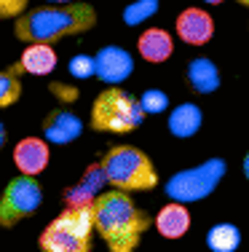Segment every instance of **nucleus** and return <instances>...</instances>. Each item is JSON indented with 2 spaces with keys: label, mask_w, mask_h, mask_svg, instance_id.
I'll list each match as a JSON object with an SVG mask.
<instances>
[{
  "label": "nucleus",
  "mask_w": 249,
  "mask_h": 252,
  "mask_svg": "<svg viewBox=\"0 0 249 252\" xmlns=\"http://www.w3.org/2000/svg\"><path fill=\"white\" fill-rule=\"evenodd\" d=\"M94 225L108 252H137L150 218L134 204L126 190H102L94 201Z\"/></svg>",
  "instance_id": "nucleus-1"
},
{
  "label": "nucleus",
  "mask_w": 249,
  "mask_h": 252,
  "mask_svg": "<svg viewBox=\"0 0 249 252\" xmlns=\"http://www.w3.org/2000/svg\"><path fill=\"white\" fill-rule=\"evenodd\" d=\"M97 27V11L88 3H56L25 11L14 22V35L25 43H51Z\"/></svg>",
  "instance_id": "nucleus-2"
},
{
  "label": "nucleus",
  "mask_w": 249,
  "mask_h": 252,
  "mask_svg": "<svg viewBox=\"0 0 249 252\" xmlns=\"http://www.w3.org/2000/svg\"><path fill=\"white\" fill-rule=\"evenodd\" d=\"M94 204L91 207H64L43 228L38 239L40 252H91L94 247Z\"/></svg>",
  "instance_id": "nucleus-3"
},
{
  "label": "nucleus",
  "mask_w": 249,
  "mask_h": 252,
  "mask_svg": "<svg viewBox=\"0 0 249 252\" xmlns=\"http://www.w3.org/2000/svg\"><path fill=\"white\" fill-rule=\"evenodd\" d=\"M108 183L126 193H142L158 185V172L150 156L134 145H112L102 156Z\"/></svg>",
  "instance_id": "nucleus-4"
},
{
  "label": "nucleus",
  "mask_w": 249,
  "mask_h": 252,
  "mask_svg": "<svg viewBox=\"0 0 249 252\" xmlns=\"http://www.w3.org/2000/svg\"><path fill=\"white\" fill-rule=\"evenodd\" d=\"M145 107L137 97H132L129 92L118 86H110L105 92L97 94L91 105V124L94 131H108V134H126L134 131L137 126L145 121Z\"/></svg>",
  "instance_id": "nucleus-5"
},
{
  "label": "nucleus",
  "mask_w": 249,
  "mask_h": 252,
  "mask_svg": "<svg viewBox=\"0 0 249 252\" xmlns=\"http://www.w3.org/2000/svg\"><path fill=\"white\" fill-rule=\"evenodd\" d=\"M225 169L228 166H225L222 158H209L204 164L193 166V169H182L166 183V193H169L171 201H182V204L201 201L212 190H217V185L225 177Z\"/></svg>",
  "instance_id": "nucleus-6"
},
{
  "label": "nucleus",
  "mask_w": 249,
  "mask_h": 252,
  "mask_svg": "<svg viewBox=\"0 0 249 252\" xmlns=\"http://www.w3.org/2000/svg\"><path fill=\"white\" fill-rule=\"evenodd\" d=\"M40 201H43V188H40L38 177H29V175L14 177L5 185L3 199H0V225L14 228L19 220L38 212Z\"/></svg>",
  "instance_id": "nucleus-7"
},
{
  "label": "nucleus",
  "mask_w": 249,
  "mask_h": 252,
  "mask_svg": "<svg viewBox=\"0 0 249 252\" xmlns=\"http://www.w3.org/2000/svg\"><path fill=\"white\" fill-rule=\"evenodd\" d=\"M174 32L188 46H206L215 35V19L204 8H185L174 19Z\"/></svg>",
  "instance_id": "nucleus-8"
},
{
  "label": "nucleus",
  "mask_w": 249,
  "mask_h": 252,
  "mask_svg": "<svg viewBox=\"0 0 249 252\" xmlns=\"http://www.w3.org/2000/svg\"><path fill=\"white\" fill-rule=\"evenodd\" d=\"M51 142L46 137H25L14 145V166L19 169V175L38 177L46 172L51 161Z\"/></svg>",
  "instance_id": "nucleus-9"
},
{
  "label": "nucleus",
  "mask_w": 249,
  "mask_h": 252,
  "mask_svg": "<svg viewBox=\"0 0 249 252\" xmlns=\"http://www.w3.org/2000/svg\"><path fill=\"white\" fill-rule=\"evenodd\" d=\"M105 185H108V172H105L102 161H97V164H91L83 172L78 185L64 190L62 199L67 207H91V204L97 201V196L105 190Z\"/></svg>",
  "instance_id": "nucleus-10"
},
{
  "label": "nucleus",
  "mask_w": 249,
  "mask_h": 252,
  "mask_svg": "<svg viewBox=\"0 0 249 252\" xmlns=\"http://www.w3.org/2000/svg\"><path fill=\"white\" fill-rule=\"evenodd\" d=\"M94 59H97V78L102 83H110V86L126 81L134 73L132 54L126 49H121V46H105V49L97 51Z\"/></svg>",
  "instance_id": "nucleus-11"
},
{
  "label": "nucleus",
  "mask_w": 249,
  "mask_h": 252,
  "mask_svg": "<svg viewBox=\"0 0 249 252\" xmlns=\"http://www.w3.org/2000/svg\"><path fill=\"white\" fill-rule=\"evenodd\" d=\"M153 225L164 239H182L191 231V209L182 201H169L158 209V215L153 218Z\"/></svg>",
  "instance_id": "nucleus-12"
},
{
  "label": "nucleus",
  "mask_w": 249,
  "mask_h": 252,
  "mask_svg": "<svg viewBox=\"0 0 249 252\" xmlns=\"http://www.w3.org/2000/svg\"><path fill=\"white\" fill-rule=\"evenodd\" d=\"M137 54L150 64H164L174 54V38L161 27H147L137 38Z\"/></svg>",
  "instance_id": "nucleus-13"
},
{
  "label": "nucleus",
  "mask_w": 249,
  "mask_h": 252,
  "mask_svg": "<svg viewBox=\"0 0 249 252\" xmlns=\"http://www.w3.org/2000/svg\"><path fill=\"white\" fill-rule=\"evenodd\" d=\"M81 131H83V121L70 110H54L43 121V137L54 145H70L81 137Z\"/></svg>",
  "instance_id": "nucleus-14"
},
{
  "label": "nucleus",
  "mask_w": 249,
  "mask_h": 252,
  "mask_svg": "<svg viewBox=\"0 0 249 252\" xmlns=\"http://www.w3.org/2000/svg\"><path fill=\"white\" fill-rule=\"evenodd\" d=\"M56 51L51 49V43H27V49L22 51L19 67L29 75H51L56 70Z\"/></svg>",
  "instance_id": "nucleus-15"
},
{
  "label": "nucleus",
  "mask_w": 249,
  "mask_h": 252,
  "mask_svg": "<svg viewBox=\"0 0 249 252\" xmlns=\"http://www.w3.org/2000/svg\"><path fill=\"white\" fill-rule=\"evenodd\" d=\"M201 124H204V113L193 102H180L174 110L169 113V131L177 140H188V137L198 134Z\"/></svg>",
  "instance_id": "nucleus-16"
},
{
  "label": "nucleus",
  "mask_w": 249,
  "mask_h": 252,
  "mask_svg": "<svg viewBox=\"0 0 249 252\" xmlns=\"http://www.w3.org/2000/svg\"><path fill=\"white\" fill-rule=\"evenodd\" d=\"M185 78L198 94H212V92L220 89V67H217L212 59H206V57L193 59V62L188 64Z\"/></svg>",
  "instance_id": "nucleus-17"
},
{
  "label": "nucleus",
  "mask_w": 249,
  "mask_h": 252,
  "mask_svg": "<svg viewBox=\"0 0 249 252\" xmlns=\"http://www.w3.org/2000/svg\"><path fill=\"white\" fill-rule=\"evenodd\" d=\"M206 247L212 252H236L241 247V231L233 223H217L206 231Z\"/></svg>",
  "instance_id": "nucleus-18"
},
{
  "label": "nucleus",
  "mask_w": 249,
  "mask_h": 252,
  "mask_svg": "<svg viewBox=\"0 0 249 252\" xmlns=\"http://www.w3.org/2000/svg\"><path fill=\"white\" fill-rule=\"evenodd\" d=\"M19 73H25L19 64L5 67L3 73H0V107H11L16 99L22 97V78H19Z\"/></svg>",
  "instance_id": "nucleus-19"
},
{
  "label": "nucleus",
  "mask_w": 249,
  "mask_h": 252,
  "mask_svg": "<svg viewBox=\"0 0 249 252\" xmlns=\"http://www.w3.org/2000/svg\"><path fill=\"white\" fill-rule=\"evenodd\" d=\"M156 14H158V0H134V3H129L126 8H123V22H126L129 27H134V25L147 22Z\"/></svg>",
  "instance_id": "nucleus-20"
},
{
  "label": "nucleus",
  "mask_w": 249,
  "mask_h": 252,
  "mask_svg": "<svg viewBox=\"0 0 249 252\" xmlns=\"http://www.w3.org/2000/svg\"><path fill=\"white\" fill-rule=\"evenodd\" d=\"M142 107H145L147 116H158V113H166V107H169V97L161 92V89H147L145 94L139 97Z\"/></svg>",
  "instance_id": "nucleus-21"
},
{
  "label": "nucleus",
  "mask_w": 249,
  "mask_h": 252,
  "mask_svg": "<svg viewBox=\"0 0 249 252\" xmlns=\"http://www.w3.org/2000/svg\"><path fill=\"white\" fill-rule=\"evenodd\" d=\"M70 75H75V78H91V75H97V59L86 57V54L73 57V59H70Z\"/></svg>",
  "instance_id": "nucleus-22"
},
{
  "label": "nucleus",
  "mask_w": 249,
  "mask_h": 252,
  "mask_svg": "<svg viewBox=\"0 0 249 252\" xmlns=\"http://www.w3.org/2000/svg\"><path fill=\"white\" fill-rule=\"evenodd\" d=\"M29 0H0V16L3 19H19L27 11Z\"/></svg>",
  "instance_id": "nucleus-23"
},
{
  "label": "nucleus",
  "mask_w": 249,
  "mask_h": 252,
  "mask_svg": "<svg viewBox=\"0 0 249 252\" xmlns=\"http://www.w3.org/2000/svg\"><path fill=\"white\" fill-rule=\"evenodd\" d=\"M51 89H54V94H56L59 99H67V102L78 99V89H73V86H64V83H51Z\"/></svg>",
  "instance_id": "nucleus-24"
},
{
  "label": "nucleus",
  "mask_w": 249,
  "mask_h": 252,
  "mask_svg": "<svg viewBox=\"0 0 249 252\" xmlns=\"http://www.w3.org/2000/svg\"><path fill=\"white\" fill-rule=\"evenodd\" d=\"M241 169H244V177H247V183H249V151L244 156V164H241Z\"/></svg>",
  "instance_id": "nucleus-25"
},
{
  "label": "nucleus",
  "mask_w": 249,
  "mask_h": 252,
  "mask_svg": "<svg viewBox=\"0 0 249 252\" xmlns=\"http://www.w3.org/2000/svg\"><path fill=\"white\" fill-rule=\"evenodd\" d=\"M204 3H209V5H220V3H225V0H204Z\"/></svg>",
  "instance_id": "nucleus-26"
},
{
  "label": "nucleus",
  "mask_w": 249,
  "mask_h": 252,
  "mask_svg": "<svg viewBox=\"0 0 249 252\" xmlns=\"http://www.w3.org/2000/svg\"><path fill=\"white\" fill-rule=\"evenodd\" d=\"M49 3H75V0H49Z\"/></svg>",
  "instance_id": "nucleus-27"
},
{
  "label": "nucleus",
  "mask_w": 249,
  "mask_h": 252,
  "mask_svg": "<svg viewBox=\"0 0 249 252\" xmlns=\"http://www.w3.org/2000/svg\"><path fill=\"white\" fill-rule=\"evenodd\" d=\"M236 3H241V5H247V8H249V0H236Z\"/></svg>",
  "instance_id": "nucleus-28"
}]
</instances>
